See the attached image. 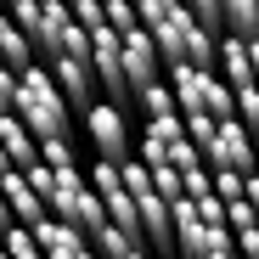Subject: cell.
Returning a JSON list of instances; mask_svg holds the SVG:
<instances>
[{"instance_id": "obj_24", "label": "cell", "mask_w": 259, "mask_h": 259, "mask_svg": "<svg viewBox=\"0 0 259 259\" xmlns=\"http://www.w3.org/2000/svg\"><path fill=\"white\" fill-rule=\"evenodd\" d=\"M12 169H17V163H12V152H6V147H0V175H12Z\"/></svg>"}, {"instance_id": "obj_7", "label": "cell", "mask_w": 259, "mask_h": 259, "mask_svg": "<svg viewBox=\"0 0 259 259\" xmlns=\"http://www.w3.org/2000/svg\"><path fill=\"white\" fill-rule=\"evenodd\" d=\"M0 192H6V203H12V214H17V226H39V220H51L46 197H39V192L28 186V175H23V169L0 175Z\"/></svg>"}, {"instance_id": "obj_1", "label": "cell", "mask_w": 259, "mask_h": 259, "mask_svg": "<svg viewBox=\"0 0 259 259\" xmlns=\"http://www.w3.org/2000/svg\"><path fill=\"white\" fill-rule=\"evenodd\" d=\"M17 118L39 141H73V102L62 96V84L51 79L46 62H34L28 73H17Z\"/></svg>"}, {"instance_id": "obj_4", "label": "cell", "mask_w": 259, "mask_h": 259, "mask_svg": "<svg viewBox=\"0 0 259 259\" xmlns=\"http://www.w3.org/2000/svg\"><path fill=\"white\" fill-rule=\"evenodd\" d=\"M84 136H91L102 163H130V118H124V107L96 102L91 113H84Z\"/></svg>"}, {"instance_id": "obj_25", "label": "cell", "mask_w": 259, "mask_h": 259, "mask_svg": "<svg viewBox=\"0 0 259 259\" xmlns=\"http://www.w3.org/2000/svg\"><path fill=\"white\" fill-rule=\"evenodd\" d=\"M214 259H248V253H237V248H226V253H214Z\"/></svg>"}, {"instance_id": "obj_23", "label": "cell", "mask_w": 259, "mask_h": 259, "mask_svg": "<svg viewBox=\"0 0 259 259\" xmlns=\"http://www.w3.org/2000/svg\"><path fill=\"white\" fill-rule=\"evenodd\" d=\"M248 203L259 208V169H253V175H248Z\"/></svg>"}, {"instance_id": "obj_11", "label": "cell", "mask_w": 259, "mask_h": 259, "mask_svg": "<svg viewBox=\"0 0 259 259\" xmlns=\"http://www.w3.org/2000/svg\"><path fill=\"white\" fill-rule=\"evenodd\" d=\"M91 248H96L102 259H152V248H147V242H136V237H124V231H118L113 220H107V226H102V231L91 237Z\"/></svg>"}, {"instance_id": "obj_5", "label": "cell", "mask_w": 259, "mask_h": 259, "mask_svg": "<svg viewBox=\"0 0 259 259\" xmlns=\"http://www.w3.org/2000/svg\"><path fill=\"white\" fill-rule=\"evenodd\" d=\"M46 68H51V79L62 84V96L73 102L79 118L96 107V62H91V57H73V51H68V57H51Z\"/></svg>"}, {"instance_id": "obj_9", "label": "cell", "mask_w": 259, "mask_h": 259, "mask_svg": "<svg viewBox=\"0 0 259 259\" xmlns=\"http://www.w3.org/2000/svg\"><path fill=\"white\" fill-rule=\"evenodd\" d=\"M0 147H6L12 152V163L17 169H34V163H46V158H39V136H34V130L12 113V118H0Z\"/></svg>"}, {"instance_id": "obj_6", "label": "cell", "mask_w": 259, "mask_h": 259, "mask_svg": "<svg viewBox=\"0 0 259 259\" xmlns=\"http://www.w3.org/2000/svg\"><path fill=\"white\" fill-rule=\"evenodd\" d=\"M124 68H130V84H136V96L147 91V84H158V79H163V51H158L152 28H130V34H124Z\"/></svg>"}, {"instance_id": "obj_18", "label": "cell", "mask_w": 259, "mask_h": 259, "mask_svg": "<svg viewBox=\"0 0 259 259\" xmlns=\"http://www.w3.org/2000/svg\"><path fill=\"white\" fill-rule=\"evenodd\" d=\"M23 175H28V186H34L39 197H46V208H51V197H57V169H51V163H34V169H23Z\"/></svg>"}, {"instance_id": "obj_21", "label": "cell", "mask_w": 259, "mask_h": 259, "mask_svg": "<svg viewBox=\"0 0 259 259\" xmlns=\"http://www.w3.org/2000/svg\"><path fill=\"white\" fill-rule=\"evenodd\" d=\"M197 214H203L208 226H226V203H220V197H203V203H197Z\"/></svg>"}, {"instance_id": "obj_10", "label": "cell", "mask_w": 259, "mask_h": 259, "mask_svg": "<svg viewBox=\"0 0 259 259\" xmlns=\"http://www.w3.org/2000/svg\"><path fill=\"white\" fill-rule=\"evenodd\" d=\"M220 79L231 84V91L253 84V57H248V39H237V34H220Z\"/></svg>"}, {"instance_id": "obj_19", "label": "cell", "mask_w": 259, "mask_h": 259, "mask_svg": "<svg viewBox=\"0 0 259 259\" xmlns=\"http://www.w3.org/2000/svg\"><path fill=\"white\" fill-rule=\"evenodd\" d=\"M226 226H231V231H248V226H259V208H253L248 197H237V203H226Z\"/></svg>"}, {"instance_id": "obj_2", "label": "cell", "mask_w": 259, "mask_h": 259, "mask_svg": "<svg viewBox=\"0 0 259 259\" xmlns=\"http://www.w3.org/2000/svg\"><path fill=\"white\" fill-rule=\"evenodd\" d=\"M169 84H175V96H181V118L186 124H226V118H237V91L220 73L175 62L169 68Z\"/></svg>"}, {"instance_id": "obj_13", "label": "cell", "mask_w": 259, "mask_h": 259, "mask_svg": "<svg viewBox=\"0 0 259 259\" xmlns=\"http://www.w3.org/2000/svg\"><path fill=\"white\" fill-rule=\"evenodd\" d=\"M226 34H237V39L259 34V0H226Z\"/></svg>"}, {"instance_id": "obj_12", "label": "cell", "mask_w": 259, "mask_h": 259, "mask_svg": "<svg viewBox=\"0 0 259 259\" xmlns=\"http://www.w3.org/2000/svg\"><path fill=\"white\" fill-rule=\"evenodd\" d=\"M141 113H147V118H181V96H175V84H169V79L147 84V91H141Z\"/></svg>"}, {"instance_id": "obj_17", "label": "cell", "mask_w": 259, "mask_h": 259, "mask_svg": "<svg viewBox=\"0 0 259 259\" xmlns=\"http://www.w3.org/2000/svg\"><path fill=\"white\" fill-rule=\"evenodd\" d=\"M39 158H46L51 169H73V163H79L73 141H39Z\"/></svg>"}, {"instance_id": "obj_16", "label": "cell", "mask_w": 259, "mask_h": 259, "mask_svg": "<svg viewBox=\"0 0 259 259\" xmlns=\"http://www.w3.org/2000/svg\"><path fill=\"white\" fill-rule=\"evenodd\" d=\"M186 197H192V203H203V197H214V169H208V163H197V169H186Z\"/></svg>"}, {"instance_id": "obj_22", "label": "cell", "mask_w": 259, "mask_h": 259, "mask_svg": "<svg viewBox=\"0 0 259 259\" xmlns=\"http://www.w3.org/2000/svg\"><path fill=\"white\" fill-rule=\"evenodd\" d=\"M248 57H253V84H259V34L248 39Z\"/></svg>"}, {"instance_id": "obj_8", "label": "cell", "mask_w": 259, "mask_h": 259, "mask_svg": "<svg viewBox=\"0 0 259 259\" xmlns=\"http://www.w3.org/2000/svg\"><path fill=\"white\" fill-rule=\"evenodd\" d=\"M34 237H39V248H46V259H79L84 248H91V237H84L79 226H68V220H39L34 226Z\"/></svg>"}, {"instance_id": "obj_27", "label": "cell", "mask_w": 259, "mask_h": 259, "mask_svg": "<svg viewBox=\"0 0 259 259\" xmlns=\"http://www.w3.org/2000/svg\"><path fill=\"white\" fill-rule=\"evenodd\" d=\"M253 141H259V130H253Z\"/></svg>"}, {"instance_id": "obj_26", "label": "cell", "mask_w": 259, "mask_h": 259, "mask_svg": "<svg viewBox=\"0 0 259 259\" xmlns=\"http://www.w3.org/2000/svg\"><path fill=\"white\" fill-rule=\"evenodd\" d=\"M79 259H102V253H96V248H84V253H79Z\"/></svg>"}, {"instance_id": "obj_3", "label": "cell", "mask_w": 259, "mask_h": 259, "mask_svg": "<svg viewBox=\"0 0 259 259\" xmlns=\"http://www.w3.org/2000/svg\"><path fill=\"white\" fill-rule=\"evenodd\" d=\"M208 169H237V175H253L259 169V141H253V130L242 118H226L220 130H214V141H208Z\"/></svg>"}, {"instance_id": "obj_14", "label": "cell", "mask_w": 259, "mask_h": 259, "mask_svg": "<svg viewBox=\"0 0 259 259\" xmlns=\"http://www.w3.org/2000/svg\"><path fill=\"white\" fill-rule=\"evenodd\" d=\"M6 253H12V259H46L34 226H12V231H6Z\"/></svg>"}, {"instance_id": "obj_15", "label": "cell", "mask_w": 259, "mask_h": 259, "mask_svg": "<svg viewBox=\"0 0 259 259\" xmlns=\"http://www.w3.org/2000/svg\"><path fill=\"white\" fill-rule=\"evenodd\" d=\"M214 197H220V203L248 197V175H237V169H214Z\"/></svg>"}, {"instance_id": "obj_20", "label": "cell", "mask_w": 259, "mask_h": 259, "mask_svg": "<svg viewBox=\"0 0 259 259\" xmlns=\"http://www.w3.org/2000/svg\"><path fill=\"white\" fill-rule=\"evenodd\" d=\"M17 113V73L0 62V118H12Z\"/></svg>"}]
</instances>
